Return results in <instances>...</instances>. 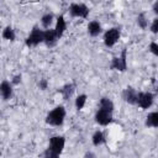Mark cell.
<instances>
[{
	"instance_id": "12",
	"label": "cell",
	"mask_w": 158,
	"mask_h": 158,
	"mask_svg": "<svg viewBox=\"0 0 158 158\" xmlns=\"http://www.w3.org/2000/svg\"><path fill=\"white\" fill-rule=\"evenodd\" d=\"M65 30H67V23H65L64 17L60 15V16L57 17V23H56V28H54V31H56L58 38H60V37L63 36V33H64Z\"/></svg>"
},
{
	"instance_id": "27",
	"label": "cell",
	"mask_w": 158,
	"mask_h": 158,
	"mask_svg": "<svg viewBox=\"0 0 158 158\" xmlns=\"http://www.w3.org/2000/svg\"><path fill=\"white\" fill-rule=\"evenodd\" d=\"M84 158H96V154L94 153V152H86L85 154H84Z\"/></svg>"
},
{
	"instance_id": "15",
	"label": "cell",
	"mask_w": 158,
	"mask_h": 158,
	"mask_svg": "<svg viewBox=\"0 0 158 158\" xmlns=\"http://www.w3.org/2000/svg\"><path fill=\"white\" fill-rule=\"evenodd\" d=\"M144 125L147 127H157L158 126V112L157 111H153V112H149L146 117V122Z\"/></svg>"
},
{
	"instance_id": "18",
	"label": "cell",
	"mask_w": 158,
	"mask_h": 158,
	"mask_svg": "<svg viewBox=\"0 0 158 158\" xmlns=\"http://www.w3.org/2000/svg\"><path fill=\"white\" fill-rule=\"evenodd\" d=\"M53 19H54V16H53L52 12L44 14V15L41 17V23H42V26H43L44 28H49V26H51L52 22H53Z\"/></svg>"
},
{
	"instance_id": "21",
	"label": "cell",
	"mask_w": 158,
	"mask_h": 158,
	"mask_svg": "<svg viewBox=\"0 0 158 158\" xmlns=\"http://www.w3.org/2000/svg\"><path fill=\"white\" fill-rule=\"evenodd\" d=\"M86 99H88V96H86L85 94H80L79 96H77V99H75V107H77L78 110H81V109L85 106Z\"/></svg>"
},
{
	"instance_id": "1",
	"label": "cell",
	"mask_w": 158,
	"mask_h": 158,
	"mask_svg": "<svg viewBox=\"0 0 158 158\" xmlns=\"http://www.w3.org/2000/svg\"><path fill=\"white\" fill-rule=\"evenodd\" d=\"M65 118V109L62 105L56 106L52 111L48 112V115L46 116V122L51 126H60L64 122Z\"/></svg>"
},
{
	"instance_id": "17",
	"label": "cell",
	"mask_w": 158,
	"mask_h": 158,
	"mask_svg": "<svg viewBox=\"0 0 158 158\" xmlns=\"http://www.w3.org/2000/svg\"><path fill=\"white\" fill-rule=\"evenodd\" d=\"M91 141H93V144L98 147V146L104 144V143L106 142V138H105V135H104L101 131H96V132L93 135Z\"/></svg>"
},
{
	"instance_id": "19",
	"label": "cell",
	"mask_w": 158,
	"mask_h": 158,
	"mask_svg": "<svg viewBox=\"0 0 158 158\" xmlns=\"http://www.w3.org/2000/svg\"><path fill=\"white\" fill-rule=\"evenodd\" d=\"M15 31L11 26H6L4 30H2V38L7 40V41H15Z\"/></svg>"
},
{
	"instance_id": "9",
	"label": "cell",
	"mask_w": 158,
	"mask_h": 158,
	"mask_svg": "<svg viewBox=\"0 0 158 158\" xmlns=\"http://www.w3.org/2000/svg\"><path fill=\"white\" fill-rule=\"evenodd\" d=\"M58 36H57V33H56V31L54 30H46V31H43V42L46 43V46L47 47H54L56 44H57V42H58Z\"/></svg>"
},
{
	"instance_id": "16",
	"label": "cell",
	"mask_w": 158,
	"mask_h": 158,
	"mask_svg": "<svg viewBox=\"0 0 158 158\" xmlns=\"http://www.w3.org/2000/svg\"><path fill=\"white\" fill-rule=\"evenodd\" d=\"M114 102L109 99V98H101L100 99V102H99V109H104V110H107L110 112L114 111Z\"/></svg>"
},
{
	"instance_id": "8",
	"label": "cell",
	"mask_w": 158,
	"mask_h": 158,
	"mask_svg": "<svg viewBox=\"0 0 158 158\" xmlns=\"http://www.w3.org/2000/svg\"><path fill=\"white\" fill-rule=\"evenodd\" d=\"M95 121L101 126H106L112 122V112L104 109H99L95 114Z\"/></svg>"
},
{
	"instance_id": "25",
	"label": "cell",
	"mask_w": 158,
	"mask_h": 158,
	"mask_svg": "<svg viewBox=\"0 0 158 158\" xmlns=\"http://www.w3.org/2000/svg\"><path fill=\"white\" fill-rule=\"evenodd\" d=\"M20 83H21V74H17V75H15V77L12 78L11 84H12V85H17V84H20Z\"/></svg>"
},
{
	"instance_id": "23",
	"label": "cell",
	"mask_w": 158,
	"mask_h": 158,
	"mask_svg": "<svg viewBox=\"0 0 158 158\" xmlns=\"http://www.w3.org/2000/svg\"><path fill=\"white\" fill-rule=\"evenodd\" d=\"M47 86H48L47 79H40V81H38V88H40L41 90H46Z\"/></svg>"
},
{
	"instance_id": "5",
	"label": "cell",
	"mask_w": 158,
	"mask_h": 158,
	"mask_svg": "<svg viewBox=\"0 0 158 158\" xmlns=\"http://www.w3.org/2000/svg\"><path fill=\"white\" fill-rule=\"evenodd\" d=\"M126 54H127V51H126V48H123L122 52H121V56H120V57H114V58H112L111 64H110V68L114 69V70L125 72V70L127 69Z\"/></svg>"
},
{
	"instance_id": "24",
	"label": "cell",
	"mask_w": 158,
	"mask_h": 158,
	"mask_svg": "<svg viewBox=\"0 0 158 158\" xmlns=\"http://www.w3.org/2000/svg\"><path fill=\"white\" fill-rule=\"evenodd\" d=\"M151 31H152L153 33H157V32H158V19H157V17L153 20V22H152V25H151Z\"/></svg>"
},
{
	"instance_id": "11",
	"label": "cell",
	"mask_w": 158,
	"mask_h": 158,
	"mask_svg": "<svg viewBox=\"0 0 158 158\" xmlns=\"http://www.w3.org/2000/svg\"><path fill=\"white\" fill-rule=\"evenodd\" d=\"M0 95L4 100H10L12 96V84L7 80L1 81L0 84Z\"/></svg>"
},
{
	"instance_id": "13",
	"label": "cell",
	"mask_w": 158,
	"mask_h": 158,
	"mask_svg": "<svg viewBox=\"0 0 158 158\" xmlns=\"http://www.w3.org/2000/svg\"><path fill=\"white\" fill-rule=\"evenodd\" d=\"M101 32V25L99 23V21H90L88 25V33L93 37H96L99 33Z\"/></svg>"
},
{
	"instance_id": "10",
	"label": "cell",
	"mask_w": 158,
	"mask_h": 158,
	"mask_svg": "<svg viewBox=\"0 0 158 158\" xmlns=\"http://www.w3.org/2000/svg\"><path fill=\"white\" fill-rule=\"evenodd\" d=\"M137 90L132 86H127L126 89H123L122 91V99L131 105H136V100H137Z\"/></svg>"
},
{
	"instance_id": "22",
	"label": "cell",
	"mask_w": 158,
	"mask_h": 158,
	"mask_svg": "<svg viewBox=\"0 0 158 158\" xmlns=\"http://www.w3.org/2000/svg\"><path fill=\"white\" fill-rule=\"evenodd\" d=\"M149 51H151L154 56H158V44H157L156 42H152V43L149 44Z\"/></svg>"
},
{
	"instance_id": "4",
	"label": "cell",
	"mask_w": 158,
	"mask_h": 158,
	"mask_svg": "<svg viewBox=\"0 0 158 158\" xmlns=\"http://www.w3.org/2000/svg\"><path fill=\"white\" fill-rule=\"evenodd\" d=\"M154 95L149 91H138L137 93V100L136 105H138L141 109H148L153 105Z\"/></svg>"
},
{
	"instance_id": "26",
	"label": "cell",
	"mask_w": 158,
	"mask_h": 158,
	"mask_svg": "<svg viewBox=\"0 0 158 158\" xmlns=\"http://www.w3.org/2000/svg\"><path fill=\"white\" fill-rule=\"evenodd\" d=\"M44 158H59V156L58 154H54V153H51V152H48L47 149H46V152H44Z\"/></svg>"
},
{
	"instance_id": "28",
	"label": "cell",
	"mask_w": 158,
	"mask_h": 158,
	"mask_svg": "<svg viewBox=\"0 0 158 158\" xmlns=\"http://www.w3.org/2000/svg\"><path fill=\"white\" fill-rule=\"evenodd\" d=\"M153 11H154V14H158V1H156L153 4Z\"/></svg>"
},
{
	"instance_id": "3",
	"label": "cell",
	"mask_w": 158,
	"mask_h": 158,
	"mask_svg": "<svg viewBox=\"0 0 158 158\" xmlns=\"http://www.w3.org/2000/svg\"><path fill=\"white\" fill-rule=\"evenodd\" d=\"M42 42H43V31L40 30L37 26H35L26 38V46L27 47H36Z\"/></svg>"
},
{
	"instance_id": "6",
	"label": "cell",
	"mask_w": 158,
	"mask_h": 158,
	"mask_svg": "<svg viewBox=\"0 0 158 158\" xmlns=\"http://www.w3.org/2000/svg\"><path fill=\"white\" fill-rule=\"evenodd\" d=\"M120 36H121V31H120V27H112L110 30H107L104 35V43L106 47H112L118 40H120Z\"/></svg>"
},
{
	"instance_id": "14",
	"label": "cell",
	"mask_w": 158,
	"mask_h": 158,
	"mask_svg": "<svg viewBox=\"0 0 158 158\" xmlns=\"http://www.w3.org/2000/svg\"><path fill=\"white\" fill-rule=\"evenodd\" d=\"M74 90H75V84H74V83L65 84V85H64L62 89H59V91H60V94L63 95L64 100H68V99H69V98L73 95Z\"/></svg>"
},
{
	"instance_id": "7",
	"label": "cell",
	"mask_w": 158,
	"mask_h": 158,
	"mask_svg": "<svg viewBox=\"0 0 158 158\" xmlns=\"http://www.w3.org/2000/svg\"><path fill=\"white\" fill-rule=\"evenodd\" d=\"M69 12L73 17H81L85 19L89 15V7L85 4H80V2H74L69 6Z\"/></svg>"
},
{
	"instance_id": "20",
	"label": "cell",
	"mask_w": 158,
	"mask_h": 158,
	"mask_svg": "<svg viewBox=\"0 0 158 158\" xmlns=\"http://www.w3.org/2000/svg\"><path fill=\"white\" fill-rule=\"evenodd\" d=\"M137 25H138L142 30H146V28L148 27V20H147L144 12L138 14V16H137Z\"/></svg>"
},
{
	"instance_id": "2",
	"label": "cell",
	"mask_w": 158,
	"mask_h": 158,
	"mask_svg": "<svg viewBox=\"0 0 158 158\" xmlns=\"http://www.w3.org/2000/svg\"><path fill=\"white\" fill-rule=\"evenodd\" d=\"M64 144H65V138L63 136H53L49 139V144H48L47 151L59 156L64 149Z\"/></svg>"
}]
</instances>
